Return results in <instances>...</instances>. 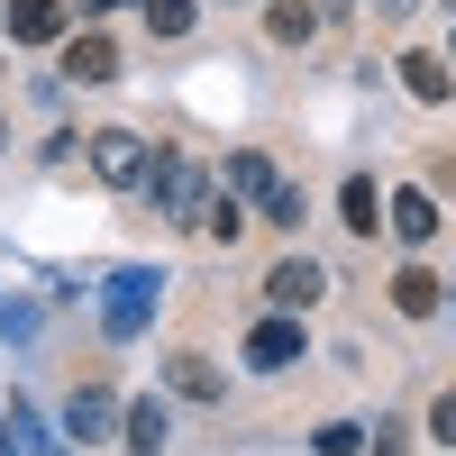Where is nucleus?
I'll return each mask as SVG.
<instances>
[{"instance_id":"obj_1","label":"nucleus","mask_w":456,"mask_h":456,"mask_svg":"<svg viewBox=\"0 0 456 456\" xmlns=\"http://www.w3.org/2000/svg\"><path fill=\"white\" fill-rule=\"evenodd\" d=\"M146 192H156V210H165L174 228H192V219H201V192H210V174H201L192 156H156V174H146Z\"/></svg>"},{"instance_id":"obj_2","label":"nucleus","mask_w":456,"mask_h":456,"mask_svg":"<svg viewBox=\"0 0 456 456\" xmlns=\"http://www.w3.org/2000/svg\"><path fill=\"white\" fill-rule=\"evenodd\" d=\"M92 174L128 192V183H146V174H156V146H146L137 128H92Z\"/></svg>"},{"instance_id":"obj_3","label":"nucleus","mask_w":456,"mask_h":456,"mask_svg":"<svg viewBox=\"0 0 456 456\" xmlns=\"http://www.w3.org/2000/svg\"><path fill=\"white\" fill-rule=\"evenodd\" d=\"M301 356H311V347H301V320H292V311H274V320L247 329V365H256V374H283V365H301Z\"/></svg>"},{"instance_id":"obj_4","label":"nucleus","mask_w":456,"mask_h":456,"mask_svg":"<svg viewBox=\"0 0 456 456\" xmlns=\"http://www.w3.org/2000/svg\"><path fill=\"white\" fill-rule=\"evenodd\" d=\"M320 292H329V274H320L311 256H283L274 274H265V301H274V311H311Z\"/></svg>"},{"instance_id":"obj_5","label":"nucleus","mask_w":456,"mask_h":456,"mask_svg":"<svg viewBox=\"0 0 456 456\" xmlns=\"http://www.w3.org/2000/svg\"><path fill=\"white\" fill-rule=\"evenodd\" d=\"M283 192V174H274V156H256V146H247V156H228V201H274Z\"/></svg>"},{"instance_id":"obj_6","label":"nucleus","mask_w":456,"mask_h":456,"mask_svg":"<svg viewBox=\"0 0 456 456\" xmlns=\"http://www.w3.org/2000/svg\"><path fill=\"white\" fill-rule=\"evenodd\" d=\"M64 37V0H10V46H55Z\"/></svg>"},{"instance_id":"obj_7","label":"nucleus","mask_w":456,"mask_h":456,"mask_svg":"<svg viewBox=\"0 0 456 456\" xmlns=\"http://www.w3.org/2000/svg\"><path fill=\"white\" fill-rule=\"evenodd\" d=\"M438 301H447V283L429 274V265H402V274H393V311L402 320H438Z\"/></svg>"},{"instance_id":"obj_8","label":"nucleus","mask_w":456,"mask_h":456,"mask_svg":"<svg viewBox=\"0 0 456 456\" xmlns=\"http://www.w3.org/2000/svg\"><path fill=\"white\" fill-rule=\"evenodd\" d=\"M384 219H393V238H411V247H429V238H438V201L420 192V183H411V192H393Z\"/></svg>"},{"instance_id":"obj_9","label":"nucleus","mask_w":456,"mask_h":456,"mask_svg":"<svg viewBox=\"0 0 456 456\" xmlns=\"http://www.w3.org/2000/svg\"><path fill=\"white\" fill-rule=\"evenodd\" d=\"M119 438H128L137 456H156V447L174 438V411H165L156 393H146V402H128V411H119Z\"/></svg>"},{"instance_id":"obj_10","label":"nucleus","mask_w":456,"mask_h":456,"mask_svg":"<svg viewBox=\"0 0 456 456\" xmlns=\"http://www.w3.org/2000/svg\"><path fill=\"white\" fill-rule=\"evenodd\" d=\"M64 73L73 83H110V73H119V46H110V37H64Z\"/></svg>"},{"instance_id":"obj_11","label":"nucleus","mask_w":456,"mask_h":456,"mask_svg":"<svg viewBox=\"0 0 456 456\" xmlns=\"http://www.w3.org/2000/svg\"><path fill=\"white\" fill-rule=\"evenodd\" d=\"M146 311H156V274H119V292H110V329H146Z\"/></svg>"},{"instance_id":"obj_12","label":"nucleus","mask_w":456,"mask_h":456,"mask_svg":"<svg viewBox=\"0 0 456 456\" xmlns=\"http://www.w3.org/2000/svg\"><path fill=\"white\" fill-rule=\"evenodd\" d=\"M110 420H119V402H110L101 384H83V393H73V411H64V429L83 438V447H92V438H110Z\"/></svg>"},{"instance_id":"obj_13","label":"nucleus","mask_w":456,"mask_h":456,"mask_svg":"<svg viewBox=\"0 0 456 456\" xmlns=\"http://www.w3.org/2000/svg\"><path fill=\"white\" fill-rule=\"evenodd\" d=\"M265 28H274V46H311V37H320V10H311V0H274Z\"/></svg>"},{"instance_id":"obj_14","label":"nucleus","mask_w":456,"mask_h":456,"mask_svg":"<svg viewBox=\"0 0 456 456\" xmlns=\"http://www.w3.org/2000/svg\"><path fill=\"white\" fill-rule=\"evenodd\" d=\"M402 83H411V101H447V83H456V73H447V55H402Z\"/></svg>"},{"instance_id":"obj_15","label":"nucleus","mask_w":456,"mask_h":456,"mask_svg":"<svg viewBox=\"0 0 456 456\" xmlns=\"http://www.w3.org/2000/svg\"><path fill=\"white\" fill-rule=\"evenodd\" d=\"M165 384H174L183 402H219V374H210L201 356H174V365H165Z\"/></svg>"},{"instance_id":"obj_16","label":"nucleus","mask_w":456,"mask_h":456,"mask_svg":"<svg viewBox=\"0 0 456 456\" xmlns=\"http://www.w3.org/2000/svg\"><path fill=\"white\" fill-rule=\"evenodd\" d=\"M347 228H356V238H374V228H384V201H374V183H365V174L347 183Z\"/></svg>"},{"instance_id":"obj_17","label":"nucleus","mask_w":456,"mask_h":456,"mask_svg":"<svg viewBox=\"0 0 456 456\" xmlns=\"http://www.w3.org/2000/svg\"><path fill=\"white\" fill-rule=\"evenodd\" d=\"M146 28H156V37H183V28H192V0H146Z\"/></svg>"},{"instance_id":"obj_18","label":"nucleus","mask_w":456,"mask_h":456,"mask_svg":"<svg viewBox=\"0 0 456 456\" xmlns=\"http://www.w3.org/2000/svg\"><path fill=\"white\" fill-rule=\"evenodd\" d=\"M429 438L456 456V393H438V402H429Z\"/></svg>"},{"instance_id":"obj_19","label":"nucleus","mask_w":456,"mask_h":456,"mask_svg":"<svg viewBox=\"0 0 456 456\" xmlns=\"http://www.w3.org/2000/svg\"><path fill=\"white\" fill-rule=\"evenodd\" d=\"M356 447H365V438H356L347 420H329V429H320V456H356Z\"/></svg>"},{"instance_id":"obj_20","label":"nucleus","mask_w":456,"mask_h":456,"mask_svg":"<svg viewBox=\"0 0 456 456\" xmlns=\"http://www.w3.org/2000/svg\"><path fill=\"white\" fill-rule=\"evenodd\" d=\"M265 219H274V228H301V192H292V183H283L274 201H265Z\"/></svg>"},{"instance_id":"obj_21","label":"nucleus","mask_w":456,"mask_h":456,"mask_svg":"<svg viewBox=\"0 0 456 456\" xmlns=\"http://www.w3.org/2000/svg\"><path fill=\"white\" fill-rule=\"evenodd\" d=\"M447 10H456V0H447Z\"/></svg>"},{"instance_id":"obj_22","label":"nucleus","mask_w":456,"mask_h":456,"mask_svg":"<svg viewBox=\"0 0 456 456\" xmlns=\"http://www.w3.org/2000/svg\"><path fill=\"white\" fill-rule=\"evenodd\" d=\"M0 137H10V128H0Z\"/></svg>"}]
</instances>
